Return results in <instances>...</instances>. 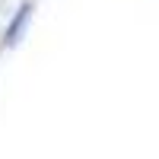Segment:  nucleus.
<instances>
[{
	"instance_id": "f257e3e1",
	"label": "nucleus",
	"mask_w": 159,
	"mask_h": 159,
	"mask_svg": "<svg viewBox=\"0 0 159 159\" xmlns=\"http://www.w3.org/2000/svg\"><path fill=\"white\" fill-rule=\"evenodd\" d=\"M25 19H29V7H22V10H19V16L13 19V25H10V32H7V42H16V32H19L22 25H25Z\"/></svg>"
}]
</instances>
